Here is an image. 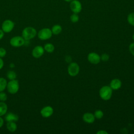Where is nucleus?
Listing matches in <instances>:
<instances>
[{
	"instance_id": "f257e3e1",
	"label": "nucleus",
	"mask_w": 134,
	"mask_h": 134,
	"mask_svg": "<svg viewBox=\"0 0 134 134\" xmlns=\"http://www.w3.org/2000/svg\"><path fill=\"white\" fill-rule=\"evenodd\" d=\"M37 35L36 29L32 27H26L22 31V37L26 41L34 38Z\"/></svg>"
},
{
	"instance_id": "f03ea898",
	"label": "nucleus",
	"mask_w": 134,
	"mask_h": 134,
	"mask_svg": "<svg viewBox=\"0 0 134 134\" xmlns=\"http://www.w3.org/2000/svg\"><path fill=\"white\" fill-rule=\"evenodd\" d=\"M113 94V90L109 86H103L99 91L100 97L104 100H108L111 97Z\"/></svg>"
},
{
	"instance_id": "7ed1b4c3",
	"label": "nucleus",
	"mask_w": 134,
	"mask_h": 134,
	"mask_svg": "<svg viewBox=\"0 0 134 134\" xmlns=\"http://www.w3.org/2000/svg\"><path fill=\"white\" fill-rule=\"evenodd\" d=\"M6 88L9 93L11 94L17 93L19 88V84L18 80L16 79L9 80V82H7Z\"/></svg>"
},
{
	"instance_id": "20e7f679",
	"label": "nucleus",
	"mask_w": 134,
	"mask_h": 134,
	"mask_svg": "<svg viewBox=\"0 0 134 134\" xmlns=\"http://www.w3.org/2000/svg\"><path fill=\"white\" fill-rule=\"evenodd\" d=\"M52 32L51 29L49 28H43L40 29L38 34V37L41 40H47L51 38L52 36Z\"/></svg>"
},
{
	"instance_id": "39448f33",
	"label": "nucleus",
	"mask_w": 134,
	"mask_h": 134,
	"mask_svg": "<svg viewBox=\"0 0 134 134\" xmlns=\"http://www.w3.org/2000/svg\"><path fill=\"white\" fill-rule=\"evenodd\" d=\"M26 40L22 36H16L12 37L9 41L10 44L15 48L20 47L25 44Z\"/></svg>"
},
{
	"instance_id": "423d86ee",
	"label": "nucleus",
	"mask_w": 134,
	"mask_h": 134,
	"mask_svg": "<svg viewBox=\"0 0 134 134\" xmlns=\"http://www.w3.org/2000/svg\"><path fill=\"white\" fill-rule=\"evenodd\" d=\"M80 72V66L76 62H71L68 66V73L71 76H76Z\"/></svg>"
},
{
	"instance_id": "0eeeda50",
	"label": "nucleus",
	"mask_w": 134,
	"mask_h": 134,
	"mask_svg": "<svg viewBox=\"0 0 134 134\" xmlns=\"http://www.w3.org/2000/svg\"><path fill=\"white\" fill-rule=\"evenodd\" d=\"M15 26L14 23L10 19L5 20L2 24V29L4 33H9L11 32Z\"/></svg>"
},
{
	"instance_id": "6e6552de",
	"label": "nucleus",
	"mask_w": 134,
	"mask_h": 134,
	"mask_svg": "<svg viewBox=\"0 0 134 134\" xmlns=\"http://www.w3.org/2000/svg\"><path fill=\"white\" fill-rule=\"evenodd\" d=\"M70 8L73 13L79 14L82 9V4L79 0H73L70 2Z\"/></svg>"
},
{
	"instance_id": "1a4fd4ad",
	"label": "nucleus",
	"mask_w": 134,
	"mask_h": 134,
	"mask_svg": "<svg viewBox=\"0 0 134 134\" xmlns=\"http://www.w3.org/2000/svg\"><path fill=\"white\" fill-rule=\"evenodd\" d=\"M44 52V50L43 47L41 46H36L32 49L31 54L34 58L38 59L43 55Z\"/></svg>"
},
{
	"instance_id": "9d476101",
	"label": "nucleus",
	"mask_w": 134,
	"mask_h": 134,
	"mask_svg": "<svg viewBox=\"0 0 134 134\" xmlns=\"http://www.w3.org/2000/svg\"><path fill=\"white\" fill-rule=\"evenodd\" d=\"M88 62L93 64H97L100 61V57L95 52H91L87 55Z\"/></svg>"
},
{
	"instance_id": "9b49d317",
	"label": "nucleus",
	"mask_w": 134,
	"mask_h": 134,
	"mask_svg": "<svg viewBox=\"0 0 134 134\" xmlns=\"http://www.w3.org/2000/svg\"><path fill=\"white\" fill-rule=\"evenodd\" d=\"M53 109L50 106H46L43 107L40 110V114L43 118H49L52 115Z\"/></svg>"
},
{
	"instance_id": "f8f14e48",
	"label": "nucleus",
	"mask_w": 134,
	"mask_h": 134,
	"mask_svg": "<svg viewBox=\"0 0 134 134\" xmlns=\"http://www.w3.org/2000/svg\"><path fill=\"white\" fill-rule=\"evenodd\" d=\"M83 121L87 124H92L94 122L95 117L94 115L91 113H85L84 114L82 117Z\"/></svg>"
},
{
	"instance_id": "ddd939ff",
	"label": "nucleus",
	"mask_w": 134,
	"mask_h": 134,
	"mask_svg": "<svg viewBox=\"0 0 134 134\" xmlns=\"http://www.w3.org/2000/svg\"><path fill=\"white\" fill-rule=\"evenodd\" d=\"M121 81L119 79H114L110 81L109 86L113 90H118L121 87Z\"/></svg>"
},
{
	"instance_id": "4468645a",
	"label": "nucleus",
	"mask_w": 134,
	"mask_h": 134,
	"mask_svg": "<svg viewBox=\"0 0 134 134\" xmlns=\"http://www.w3.org/2000/svg\"><path fill=\"white\" fill-rule=\"evenodd\" d=\"M6 114V115H5V120L7 122H9V121L16 122L19 119V117L17 114H15L11 112H9Z\"/></svg>"
},
{
	"instance_id": "2eb2a0df",
	"label": "nucleus",
	"mask_w": 134,
	"mask_h": 134,
	"mask_svg": "<svg viewBox=\"0 0 134 134\" xmlns=\"http://www.w3.org/2000/svg\"><path fill=\"white\" fill-rule=\"evenodd\" d=\"M6 128L9 131L11 132H14L17 130V126L16 122L9 121V122H7Z\"/></svg>"
},
{
	"instance_id": "dca6fc26",
	"label": "nucleus",
	"mask_w": 134,
	"mask_h": 134,
	"mask_svg": "<svg viewBox=\"0 0 134 134\" xmlns=\"http://www.w3.org/2000/svg\"><path fill=\"white\" fill-rule=\"evenodd\" d=\"M8 106L4 102L0 101V116H3L7 113Z\"/></svg>"
},
{
	"instance_id": "f3484780",
	"label": "nucleus",
	"mask_w": 134,
	"mask_h": 134,
	"mask_svg": "<svg viewBox=\"0 0 134 134\" xmlns=\"http://www.w3.org/2000/svg\"><path fill=\"white\" fill-rule=\"evenodd\" d=\"M51 30V31H52L53 35H58L61 32V31L62 30V27L61 26V25L56 24V25H53L52 27Z\"/></svg>"
},
{
	"instance_id": "a211bd4d",
	"label": "nucleus",
	"mask_w": 134,
	"mask_h": 134,
	"mask_svg": "<svg viewBox=\"0 0 134 134\" xmlns=\"http://www.w3.org/2000/svg\"><path fill=\"white\" fill-rule=\"evenodd\" d=\"M44 50L48 53H52L54 50V46L51 43H47L44 46Z\"/></svg>"
},
{
	"instance_id": "6ab92c4d",
	"label": "nucleus",
	"mask_w": 134,
	"mask_h": 134,
	"mask_svg": "<svg viewBox=\"0 0 134 134\" xmlns=\"http://www.w3.org/2000/svg\"><path fill=\"white\" fill-rule=\"evenodd\" d=\"M7 80L4 77H0V92L4 91L7 87Z\"/></svg>"
},
{
	"instance_id": "aec40b11",
	"label": "nucleus",
	"mask_w": 134,
	"mask_h": 134,
	"mask_svg": "<svg viewBox=\"0 0 134 134\" xmlns=\"http://www.w3.org/2000/svg\"><path fill=\"white\" fill-rule=\"evenodd\" d=\"M6 76L9 80H13L16 79L17 74L14 71H9L7 72Z\"/></svg>"
},
{
	"instance_id": "412c9836",
	"label": "nucleus",
	"mask_w": 134,
	"mask_h": 134,
	"mask_svg": "<svg viewBox=\"0 0 134 134\" xmlns=\"http://www.w3.org/2000/svg\"><path fill=\"white\" fill-rule=\"evenodd\" d=\"M128 23L132 26H134V13L132 12L129 13L127 16Z\"/></svg>"
},
{
	"instance_id": "4be33fe9",
	"label": "nucleus",
	"mask_w": 134,
	"mask_h": 134,
	"mask_svg": "<svg viewBox=\"0 0 134 134\" xmlns=\"http://www.w3.org/2000/svg\"><path fill=\"white\" fill-rule=\"evenodd\" d=\"M94 115L95 118H96L97 119H100L103 118V117L104 116V113L102 110L98 109V110H96L94 112Z\"/></svg>"
},
{
	"instance_id": "5701e85b",
	"label": "nucleus",
	"mask_w": 134,
	"mask_h": 134,
	"mask_svg": "<svg viewBox=\"0 0 134 134\" xmlns=\"http://www.w3.org/2000/svg\"><path fill=\"white\" fill-rule=\"evenodd\" d=\"M70 20L73 23H76L79 20V16L78 14L73 13L70 16Z\"/></svg>"
},
{
	"instance_id": "b1692460",
	"label": "nucleus",
	"mask_w": 134,
	"mask_h": 134,
	"mask_svg": "<svg viewBox=\"0 0 134 134\" xmlns=\"http://www.w3.org/2000/svg\"><path fill=\"white\" fill-rule=\"evenodd\" d=\"M7 99V95L3 91L0 92V101L1 102H5Z\"/></svg>"
},
{
	"instance_id": "393cba45",
	"label": "nucleus",
	"mask_w": 134,
	"mask_h": 134,
	"mask_svg": "<svg viewBox=\"0 0 134 134\" xmlns=\"http://www.w3.org/2000/svg\"><path fill=\"white\" fill-rule=\"evenodd\" d=\"M100 57V60H102L103 61H107L109 59V56L107 53H103Z\"/></svg>"
},
{
	"instance_id": "a878e982",
	"label": "nucleus",
	"mask_w": 134,
	"mask_h": 134,
	"mask_svg": "<svg viewBox=\"0 0 134 134\" xmlns=\"http://www.w3.org/2000/svg\"><path fill=\"white\" fill-rule=\"evenodd\" d=\"M6 54V50L2 47H0V58L4 57Z\"/></svg>"
},
{
	"instance_id": "bb28decb",
	"label": "nucleus",
	"mask_w": 134,
	"mask_h": 134,
	"mask_svg": "<svg viewBox=\"0 0 134 134\" xmlns=\"http://www.w3.org/2000/svg\"><path fill=\"white\" fill-rule=\"evenodd\" d=\"M129 50L130 53L134 56V42H132L130 44L129 46Z\"/></svg>"
},
{
	"instance_id": "cd10ccee",
	"label": "nucleus",
	"mask_w": 134,
	"mask_h": 134,
	"mask_svg": "<svg viewBox=\"0 0 134 134\" xmlns=\"http://www.w3.org/2000/svg\"><path fill=\"white\" fill-rule=\"evenodd\" d=\"M4 65V62L2 58H0V70H1Z\"/></svg>"
},
{
	"instance_id": "c85d7f7f",
	"label": "nucleus",
	"mask_w": 134,
	"mask_h": 134,
	"mask_svg": "<svg viewBox=\"0 0 134 134\" xmlns=\"http://www.w3.org/2000/svg\"><path fill=\"white\" fill-rule=\"evenodd\" d=\"M4 123V119L2 117V116H0V128L3 127Z\"/></svg>"
},
{
	"instance_id": "c756f323",
	"label": "nucleus",
	"mask_w": 134,
	"mask_h": 134,
	"mask_svg": "<svg viewBox=\"0 0 134 134\" xmlns=\"http://www.w3.org/2000/svg\"><path fill=\"white\" fill-rule=\"evenodd\" d=\"M4 36V32L2 29H0V40H1Z\"/></svg>"
},
{
	"instance_id": "7c9ffc66",
	"label": "nucleus",
	"mask_w": 134,
	"mask_h": 134,
	"mask_svg": "<svg viewBox=\"0 0 134 134\" xmlns=\"http://www.w3.org/2000/svg\"><path fill=\"white\" fill-rule=\"evenodd\" d=\"M97 133H100V134H106L108 133V132L106 131L105 130H99L97 132Z\"/></svg>"
},
{
	"instance_id": "2f4dec72",
	"label": "nucleus",
	"mask_w": 134,
	"mask_h": 134,
	"mask_svg": "<svg viewBox=\"0 0 134 134\" xmlns=\"http://www.w3.org/2000/svg\"><path fill=\"white\" fill-rule=\"evenodd\" d=\"M9 66H10V67L11 68H13L15 67V64H14L13 63H11L10 64Z\"/></svg>"
},
{
	"instance_id": "473e14b6",
	"label": "nucleus",
	"mask_w": 134,
	"mask_h": 134,
	"mask_svg": "<svg viewBox=\"0 0 134 134\" xmlns=\"http://www.w3.org/2000/svg\"><path fill=\"white\" fill-rule=\"evenodd\" d=\"M64 1H65V2H71L72 1H73V0H64Z\"/></svg>"
},
{
	"instance_id": "72a5a7b5",
	"label": "nucleus",
	"mask_w": 134,
	"mask_h": 134,
	"mask_svg": "<svg viewBox=\"0 0 134 134\" xmlns=\"http://www.w3.org/2000/svg\"><path fill=\"white\" fill-rule=\"evenodd\" d=\"M132 39H133V41H134V34H133V35H132Z\"/></svg>"
}]
</instances>
